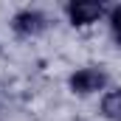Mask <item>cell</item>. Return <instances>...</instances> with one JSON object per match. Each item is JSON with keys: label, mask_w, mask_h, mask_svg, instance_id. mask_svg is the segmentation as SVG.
I'll return each instance as SVG.
<instances>
[{"label": "cell", "mask_w": 121, "mask_h": 121, "mask_svg": "<svg viewBox=\"0 0 121 121\" xmlns=\"http://www.w3.org/2000/svg\"><path fill=\"white\" fill-rule=\"evenodd\" d=\"M110 26H113L116 39L121 42V6H116V9H113V14H110Z\"/></svg>", "instance_id": "5"}, {"label": "cell", "mask_w": 121, "mask_h": 121, "mask_svg": "<svg viewBox=\"0 0 121 121\" xmlns=\"http://www.w3.org/2000/svg\"><path fill=\"white\" fill-rule=\"evenodd\" d=\"M107 85V73L101 68H82L70 76V90L79 93V96H90V93H99Z\"/></svg>", "instance_id": "1"}, {"label": "cell", "mask_w": 121, "mask_h": 121, "mask_svg": "<svg viewBox=\"0 0 121 121\" xmlns=\"http://www.w3.org/2000/svg\"><path fill=\"white\" fill-rule=\"evenodd\" d=\"M101 110H104V116L113 121H121V90H113L104 96V101H101Z\"/></svg>", "instance_id": "4"}, {"label": "cell", "mask_w": 121, "mask_h": 121, "mask_svg": "<svg viewBox=\"0 0 121 121\" xmlns=\"http://www.w3.org/2000/svg\"><path fill=\"white\" fill-rule=\"evenodd\" d=\"M65 11H68V20L73 26H93L104 14V6L96 0H73V3H68Z\"/></svg>", "instance_id": "3"}, {"label": "cell", "mask_w": 121, "mask_h": 121, "mask_svg": "<svg viewBox=\"0 0 121 121\" xmlns=\"http://www.w3.org/2000/svg\"><path fill=\"white\" fill-rule=\"evenodd\" d=\"M11 28L17 34H23V37H34V34H42L48 28V17L42 11H37V9H23V11L14 14Z\"/></svg>", "instance_id": "2"}]
</instances>
